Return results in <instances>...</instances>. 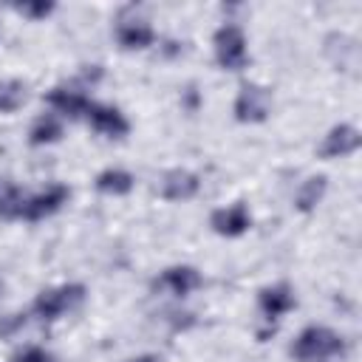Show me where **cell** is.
<instances>
[{"label":"cell","mask_w":362,"mask_h":362,"mask_svg":"<svg viewBox=\"0 0 362 362\" xmlns=\"http://www.w3.org/2000/svg\"><path fill=\"white\" fill-rule=\"evenodd\" d=\"M17 11H23L28 17H45V14L54 11V3H20Z\"/></svg>","instance_id":"19"},{"label":"cell","mask_w":362,"mask_h":362,"mask_svg":"<svg viewBox=\"0 0 362 362\" xmlns=\"http://www.w3.org/2000/svg\"><path fill=\"white\" fill-rule=\"evenodd\" d=\"M14 362H54L42 348H25L23 354L14 356Z\"/></svg>","instance_id":"20"},{"label":"cell","mask_w":362,"mask_h":362,"mask_svg":"<svg viewBox=\"0 0 362 362\" xmlns=\"http://www.w3.org/2000/svg\"><path fill=\"white\" fill-rule=\"evenodd\" d=\"M88 119H90L93 130H99V133H105V136H110V139H122V136L130 130L127 119H124L116 107H107V105H93V102H90Z\"/></svg>","instance_id":"7"},{"label":"cell","mask_w":362,"mask_h":362,"mask_svg":"<svg viewBox=\"0 0 362 362\" xmlns=\"http://www.w3.org/2000/svg\"><path fill=\"white\" fill-rule=\"evenodd\" d=\"M269 90L260 88V85H243L238 99H235V116L238 122H263L269 116Z\"/></svg>","instance_id":"4"},{"label":"cell","mask_w":362,"mask_h":362,"mask_svg":"<svg viewBox=\"0 0 362 362\" xmlns=\"http://www.w3.org/2000/svg\"><path fill=\"white\" fill-rule=\"evenodd\" d=\"M48 105H51V107H57L59 113L71 116V119H76V116L88 113V107H90L88 96H82L79 90H65V88H54V90L48 93Z\"/></svg>","instance_id":"12"},{"label":"cell","mask_w":362,"mask_h":362,"mask_svg":"<svg viewBox=\"0 0 362 362\" xmlns=\"http://www.w3.org/2000/svg\"><path fill=\"white\" fill-rule=\"evenodd\" d=\"M356 147H359V130L351 127V124H337V127L325 136L320 153H322L325 158H337V156H348V153H354Z\"/></svg>","instance_id":"8"},{"label":"cell","mask_w":362,"mask_h":362,"mask_svg":"<svg viewBox=\"0 0 362 362\" xmlns=\"http://www.w3.org/2000/svg\"><path fill=\"white\" fill-rule=\"evenodd\" d=\"M23 102H25V85L23 82H6L0 88V110L3 113L17 110Z\"/></svg>","instance_id":"18"},{"label":"cell","mask_w":362,"mask_h":362,"mask_svg":"<svg viewBox=\"0 0 362 362\" xmlns=\"http://www.w3.org/2000/svg\"><path fill=\"white\" fill-rule=\"evenodd\" d=\"M96 189L107 195H127L133 189V175L127 170H105L96 175Z\"/></svg>","instance_id":"14"},{"label":"cell","mask_w":362,"mask_h":362,"mask_svg":"<svg viewBox=\"0 0 362 362\" xmlns=\"http://www.w3.org/2000/svg\"><path fill=\"white\" fill-rule=\"evenodd\" d=\"M322 195H325V175H311L308 181H303V187L297 192V209H303V212L314 209L322 201Z\"/></svg>","instance_id":"17"},{"label":"cell","mask_w":362,"mask_h":362,"mask_svg":"<svg viewBox=\"0 0 362 362\" xmlns=\"http://www.w3.org/2000/svg\"><path fill=\"white\" fill-rule=\"evenodd\" d=\"M156 286H164V288H170L173 294L184 297V294H189L192 288L201 286V274H198L192 266H173V269H167V272L161 274V280H158Z\"/></svg>","instance_id":"11"},{"label":"cell","mask_w":362,"mask_h":362,"mask_svg":"<svg viewBox=\"0 0 362 362\" xmlns=\"http://www.w3.org/2000/svg\"><path fill=\"white\" fill-rule=\"evenodd\" d=\"M82 297H85V288L76 286V283H74V286L48 288V291H42V294L34 300V311H37V317H42V320H54V317L65 314L68 308L79 305Z\"/></svg>","instance_id":"3"},{"label":"cell","mask_w":362,"mask_h":362,"mask_svg":"<svg viewBox=\"0 0 362 362\" xmlns=\"http://www.w3.org/2000/svg\"><path fill=\"white\" fill-rule=\"evenodd\" d=\"M31 144H51V141H57L59 136H62V122L54 116V113H48V116H40L37 122H34V127H31Z\"/></svg>","instance_id":"16"},{"label":"cell","mask_w":362,"mask_h":362,"mask_svg":"<svg viewBox=\"0 0 362 362\" xmlns=\"http://www.w3.org/2000/svg\"><path fill=\"white\" fill-rule=\"evenodd\" d=\"M65 201H68V187L54 184V187H48L45 192H40V195H34V198L25 201V206H23V218H28V221H40V218H45V215H54Z\"/></svg>","instance_id":"5"},{"label":"cell","mask_w":362,"mask_h":362,"mask_svg":"<svg viewBox=\"0 0 362 362\" xmlns=\"http://www.w3.org/2000/svg\"><path fill=\"white\" fill-rule=\"evenodd\" d=\"M342 351H345L342 337L337 331H331V328H322V325L305 328L291 345V354L300 362H322V359H331V356H337Z\"/></svg>","instance_id":"1"},{"label":"cell","mask_w":362,"mask_h":362,"mask_svg":"<svg viewBox=\"0 0 362 362\" xmlns=\"http://www.w3.org/2000/svg\"><path fill=\"white\" fill-rule=\"evenodd\" d=\"M212 229L218 235H226V238H235V235H243L252 223L249 212L243 204H232V206H223V209H215L212 218H209Z\"/></svg>","instance_id":"6"},{"label":"cell","mask_w":362,"mask_h":362,"mask_svg":"<svg viewBox=\"0 0 362 362\" xmlns=\"http://www.w3.org/2000/svg\"><path fill=\"white\" fill-rule=\"evenodd\" d=\"M291 308H294V291L286 283H277V286H269L260 291V311L269 320H277Z\"/></svg>","instance_id":"10"},{"label":"cell","mask_w":362,"mask_h":362,"mask_svg":"<svg viewBox=\"0 0 362 362\" xmlns=\"http://www.w3.org/2000/svg\"><path fill=\"white\" fill-rule=\"evenodd\" d=\"M23 322H25V317H23V314H11V320H6V322L0 325V334H11V331H14V328H20Z\"/></svg>","instance_id":"21"},{"label":"cell","mask_w":362,"mask_h":362,"mask_svg":"<svg viewBox=\"0 0 362 362\" xmlns=\"http://www.w3.org/2000/svg\"><path fill=\"white\" fill-rule=\"evenodd\" d=\"M198 187H201L198 175H192L187 170H170L161 181V195L167 201H187L198 192Z\"/></svg>","instance_id":"9"},{"label":"cell","mask_w":362,"mask_h":362,"mask_svg":"<svg viewBox=\"0 0 362 362\" xmlns=\"http://www.w3.org/2000/svg\"><path fill=\"white\" fill-rule=\"evenodd\" d=\"M215 59L226 71H240L246 65V37L238 25L226 23L215 31Z\"/></svg>","instance_id":"2"},{"label":"cell","mask_w":362,"mask_h":362,"mask_svg":"<svg viewBox=\"0 0 362 362\" xmlns=\"http://www.w3.org/2000/svg\"><path fill=\"white\" fill-rule=\"evenodd\" d=\"M127 362H158V356H136V359H127Z\"/></svg>","instance_id":"22"},{"label":"cell","mask_w":362,"mask_h":362,"mask_svg":"<svg viewBox=\"0 0 362 362\" xmlns=\"http://www.w3.org/2000/svg\"><path fill=\"white\" fill-rule=\"evenodd\" d=\"M23 206H25V198L17 189V184H11L8 178H0V215L3 218H23Z\"/></svg>","instance_id":"15"},{"label":"cell","mask_w":362,"mask_h":362,"mask_svg":"<svg viewBox=\"0 0 362 362\" xmlns=\"http://www.w3.org/2000/svg\"><path fill=\"white\" fill-rule=\"evenodd\" d=\"M153 40H156V34L144 20H127L119 25V42L124 48H147Z\"/></svg>","instance_id":"13"}]
</instances>
